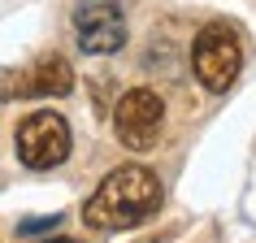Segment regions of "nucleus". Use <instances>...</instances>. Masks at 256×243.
I'll return each instance as SVG.
<instances>
[{
	"instance_id": "3",
	"label": "nucleus",
	"mask_w": 256,
	"mask_h": 243,
	"mask_svg": "<svg viewBox=\"0 0 256 243\" xmlns=\"http://www.w3.org/2000/svg\"><path fill=\"white\" fill-rule=\"evenodd\" d=\"M14 148H18V161L26 170H56L70 156V148H74L70 122L61 113H52V108H40V113L18 122Z\"/></svg>"
},
{
	"instance_id": "1",
	"label": "nucleus",
	"mask_w": 256,
	"mask_h": 243,
	"mask_svg": "<svg viewBox=\"0 0 256 243\" xmlns=\"http://www.w3.org/2000/svg\"><path fill=\"white\" fill-rule=\"evenodd\" d=\"M161 204V178L144 170V165H122L113 174H104V182L96 187V196L82 204V222L92 230H130L139 222H148Z\"/></svg>"
},
{
	"instance_id": "5",
	"label": "nucleus",
	"mask_w": 256,
	"mask_h": 243,
	"mask_svg": "<svg viewBox=\"0 0 256 243\" xmlns=\"http://www.w3.org/2000/svg\"><path fill=\"white\" fill-rule=\"evenodd\" d=\"M74 40L82 52L108 56L126 44V18L113 0H82L74 9Z\"/></svg>"
},
{
	"instance_id": "7",
	"label": "nucleus",
	"mask_w": 256,
	"mask_h": 243,
	"mask_svg": "<svg viewBox=\"0 0 256 243\" xmlns=\"http://www.w3.org/2000/svg\"><path fill=\"white\" fill-rule=\"evenodd\" d=\"M48 243H74V239H48Z\"/></svg>"
},
{
	"instance_id": "4",
	"label": "nucleus",
	"mask_w": 256,
	"mask_h": 243,
	"mask_svg": "<svg viewBox=\"0 0 256 243\" xmlns=\"http://www.w3.org/2000/svg\"><path fill=\"white\" fill-rule=\"evenodd\" d=\"M165 130V100L152 87H130L113 108V135L122 148L148 152Z\"/></svg>"
},
{
	"instance_id": "6",
	"label": "nucleus",
	"mask_w": 256,
	"mask_h": 243,
	"mask_svg": "<svg viewBox=\"0 0 256 243\" xmlns=\"http://www.w3.org/2000/svg\"><path fill=\"white\" fill-rule=\"evenodd\" d=\"M74 92V70H70L66 56H40L22 66L18 74L4 78V100H35V96H70Z\"/></svg>"
},
{
	"instance_id": "2",
	"label": "nucleus",
	"mask_w": 256,
	"mask_h": 243,
	"mask_svg": "<svg viewBox=\"0 0 256 243\" xmlns=\"http://www.w3.org/2000/svg\"><path fill=\"white\" fill-rule=\"evenodd\" d=\"M191 70H196L204 92H213V96L230 92L234 78L243 74V40L234 35V26L208 22L191 44Z\"/></svg>"
}]
</instances>
